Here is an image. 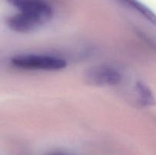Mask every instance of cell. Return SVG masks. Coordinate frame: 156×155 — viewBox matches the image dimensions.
<instances>
[{
  "label": "cell",
  "mask_w": 156,
  "mask_h": 155,
  "mask_svg": "<svg viewBox=\"0 0 156 155\" xmlns=\"http://www.w3.org/2000/svg\"><path fill=\"white\" fill-rule=\"evenodd\" d=\"M11 63L24 69L56 71L66 67V62L60 58L47 55H18L11 59Z\"/></svg>",
  "instance_id": "1"
},
{
  "label": "cell",
  "mask_w": 156,
  "mask_h": 155,
  "mask_svg": "<svg viewBox=\"0 0 156 155\" xmlns=\"http://www.w3.org/2000/svg\"><path fill=\"white\" fill-rule=\"evenodd\" d=\"M87 83L97 87L117 85L121 81V73L108 65H94L88 68L85 74Z\"/></svg>",
  "instance_id": "2"
},
{
  "label": "cell",
  "mask_w": 156,
  "mask_h": 155,
  "mask_svg": "<svg viewBox=\"0 0 156 155\" xmlns=\"http://www.w3.org/2000/svg\"><path fill=\"white\" fill-rule=\"evenodd\" d=\"M20 12L28 14L47 23L53 16L51 6L44 0H7Z\"/></svg>",
  "instance_id": "3"
},
{
  "label": "cell",
  "mask_w": 156,
  "mask_h": 155,
  "mask_svg": "<svg viewBox=\"0 0 156 155\" xmlns=\"http://www.w3.org/2000/svg\"><path fill=\"white\" fill-rule=\"evenodd\" d=\"M7 24L17 33H30L42 27L45 23L37 17L19 12L8 18Z\"/></svg>",
  "instance_id": "4"
},
{
  "label": "cell",
  "mask_w": 156,
  "mask_h": 155,
  "mask_svg": "<svg viewBox=\"0 0 156 155\" xmlns=\"http://www.w3.org/2000/svg\"><path fill=\"white\" fill-rule=\"evenodd\" d=\"M118 1L130 9H133L143 18H146L148 21H149L151 24L156 26V15L149 7H147L140 1L139 0H118Z\"/></svg>",
  "instance_id": "5"
},
{
  "label": "cell",
  "mask_w": 156,
  "mask_h": 155,
  "mask_svg": "<svg viewBox=\"0 0 156 155\" xmlns=\"http://www.w3.org/2000/svg\"><path fill=\"white\" fill-rule=\"evenodd\" d=\"M136 91L140 97V101L145 106H152L155 103V97L151 90L142 82L136 84Z\"/></svg>",
  "instance_id": "6"
},
{
  "label": "cell",
  "mask_w": 156,
  "mask_h": 155,
  "mask_svg": "<svg viewBox=\"0 0 156 155\" xmlns=\"http://www.w3.org/2000/svg\"><path fill=\"white\" fill-rule=\"evenodd\" d=\"M45 155H73L72 153H68V152L62 151V150H53V151H50L47 153Z\"/></svg>",
  "instance_id": "7"
}]
</instances>
